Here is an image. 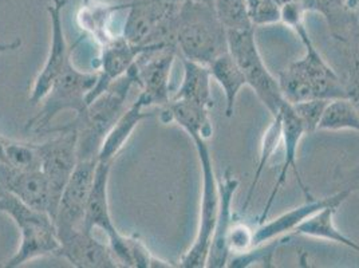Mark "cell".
<instances>
[{"label":"cell","instance_id":"obj_28","mask_svg":"<svg viewBox=\"0 0 359 268\" xmlns=\"http://www.w3.org/2000/svg\"><path fill=\"white\" fill-rule=\"evenodd\" d=\"M280 144H282V119H280V114L278 113L275 117H272V121H271L269 128L266 129L264 135H263L257 168L255 170L254 180L251 182L250 192L247 194V199H245V201L243 204L241 210H247L248 206L251 204L252 196H254L255 189H256V185H257L259 180L262 179L263 170H264L266 165L269 164L271 157L275 154V152L278 150Z\"/></svg>","mask_w":359,"mask_h":268},{"label":"cell","instance_id":"obj_12","mask_svg":"<svg viewBox=\"0 0 359 268\" xmlns=\"http://www.w3.org/2000/svg\"><path fill=\"white\" fill-rule=\"evenodd\" d=\"M66 4L67 0H53L47 6V13L51 22V45L45 66L31 89L30 102L32 105L41 104L55 78L72 62V48L67 45L63 30V10Z\"/></svg>","mask_w":359,"mask_h":268},{"label":"cell","instance_id":"obj_17","mask_svg":"<svg viewBox=\"0 0 359 268\" xmlns=\"http://www.w3.org/2000/svg\"><path fill=\"white\" fill-rule=\"evenodd\" d=\"M351 194L353 192L350 189L344 188L341 192L323 199H309L304 204L287 210L276 219L259 224V227L254 231V247L263 246L273 239L282 238L285 234L288 235L290 232H295L300 224L313 216L318 210L329 206L341 207Z\"/></svg>","mask_w":359,"mask_h":268},{"label":"cell","instance_id":"obj_31","mask_svg":"<svg viewBox=\"0 0 359 268\" xmlns=\"http://www.w3.org/2000/svg\"><path fill=\"white\" fill-rule=\"evenodd\" d=\"M248 14L255 27L269 26L282 22L285 4L294 0H245Z\"/></svg>","mask_w":359,"mask_h":268},{"label":"cell","instance_id":"obj_25","mask_svg":"<svg viewBox=\"0 0 359 268\" xmlns=\"http://www.w3.org/2000/svg\"><path fill=\"white\" fill-rule=\"evenodd\" d=\"M210 75L220 85L225 95V116L232 117L235 113V105L240 91L247 86L245 76L243 74L238 62L231 55L224 53L210 63Z\"/></svg>","mask_w":359,"mask_h":268},{"label":"cell","instance_id":"obj_26","mask_svg":"<svg viewBox=\"0 0 359 268\" xmlns=\"http://www.w3.org/2000/svg\"><path fill=\"white\" fill-rule=\"evenodd\" d=\"M339 206H329L326 208L318 210L307 220H304L295 229L297 235L307 236V238L322 239L334 241L337 244L344 246L353 251L359 253V244L354 240L347 238L342 231H339L334 222V215Z\"/></svg>","mask_w":359,"mask_h":268},{"label":"cell","instance_id":"obj_8","mask_svg":"<svg viewBox=\"0 0 359 268\" xmlns=\"http://www.w3.org/2000/svg\"><path fill=\"white\" fill-rule=\"evenodd\" d=\"M192 141L195 144L203 176L200 219L195 241L181 257L179 266L184 268H204L207 267L210 240L219 209V180L215 173L213 160L207 141L203 138H195Z\"/></svg>","mask_w":359,"mask_h":268},{"label":"cell","instance_id":"obj_24","mask_svg":"<svg viewBox=\"0 0 359 268\" xmlns=\"http://www.w3.org/2000/svg\"><path fill=\"white\" fill-rule=\"evenodd\" d=\"M128 7H129V3L104 4V3H90V0L83 1V6L78 11L76 20L79 27L86 31L89 35H91V38L102 47L114 38L109 31L111 18L121 10H126Z\"/></svg>","mask_w":359,"mask_h":268},{"label":"cell","instance_id":"obj_18","mask_svg":"<svg viewBox=\"0 0 359 268\" xmlns=\"http://www.w3.org/2000/svg\"><path fill=\"white\" fill-rule=\"evenodd\" d=\"M0 191L14 194L32 208L50 215V189L41 170H23L0 163Z\"/></svg>","mask_w":359,"mask_h":268},{"label":"cell","instance_id":"obj_20","mask_svg":"<svg viewBox=\"0 0 359 268\" xmlns=\"http://www.w3.org/2000/svg\"><path fill=\"white\" fill-rule=\"evenodd\" d=\"M111 165L113 163L98 161L85 216V228L91 232H94L95 228L102 229L107 240L117 238L121 234L113 223L109 207V177Z\"/></svg>","mask_w":359,"mask_h":268},{"label":"cell","instance_id":"obj_7","mask_svg":"<svg viewBox=\"0 0 359 268\" xmlns=\"http://www.w3.org/2000/svg\"><path fill=\"white\" fill-rule=\"evenodd\" d=\"M228 51L238 62L247 86L254 90L260 102L275 117L280 107L287 102L280 89L279 81L269 73V67L260 55L256 43L255 29L243 31H226Z\"/></svg>","mask_w":359,"mask_h":268},{"label":"cell","instance_id":"obj_21","mask_svg":"<svg viewBox=\"0 0 359 268\" xmlns=\"http://www.w3.org/2000/svg\"><path fill=\"white\" fill-rule=\"evenodd\" d=\"M148 105L144 102L141 97H138L133 104L129 106L128 110L122 113L120 119L111 128V130L106 135L104 144L98 153V161L102 163H113L116 156L123 149L129 138L135 132V128L141 121L153 117V113H147Z\"/></svg>","mask_w":359,"mask_h":268},{"label":"cell","instance_id":"obj_11","mask_svg":"<svg viewBox=\"0 0 359 268\" xmlns=\"http://www.w3.org/2000/svg\"><path fill=\"white\" fill-rule=\"evenodd\" d=\"M98 160H78L74 172L60 196L54 217L57 234L85 228V216L90 191L95 176Z\"/></svg>","mask_w":359,"mask_h":268},{"label":"cell","instance_id":"obj_39","mask_svg":"<svg viewBox=\"0 0 359 268\" xmlns=\"http://www.w3.org/2000/svg\"><path fill=\"white\" fill-rule=\"evenodd\" d=\"M350 1V6H351V10L354 11V14L357 16L359 22V0H348Z\"/></svg>","mask_w":359,"mask_h":268},{"label":"cell","instance_id":"obj_9","mask_svg":"<svg viewBox=\"0 0 359 268\" xmlns=\"http://www.w3.org/2000/svg\"><path fill=\"white\" fill-rule=\"evenodd\" d=\"M47 133L57 134L45 142L36 144V148L41 154V172L50 189V215L54 219L60 196L78 164V134L66 126L48 129Z\"/></svg>","mask_w":359,"mask_h":268},{"label":"cell","instance_id":"obj_15","mask_svg":"<svg viewBox=\"0 0 359 268\" xmlns=\"http://www.w3.org/2000/svg\"><path fill=\"white\" fill-rule=\"evenodd\" d=\"M60 248L58 256L65 257L76 268H118L110 246L100 241L94 232L86 228L69 231L58 235Z\"/></svg>","mask_w":359,"mask_h":268},{"label":"cell","instance_id":"obj_40","mask_svg":"<svg viewBox=\"0 0 359 268\" xmlns=\"http://www.w3.org/2000/svg\"><path fill=\"white\" fill-rule=\"evenodd\" d=\"M175 1H194V3L205 4V6H210V7H213V3H215V0H175Z\"/></svg>","mask_w":359,"mask_h":268},{"label":"cell","instance_id":"obj_33","mask_svg":"<svg viewBox=\"0 0 359 268\" xmlns=\"http://www.w3.org/2000/svg\"><path fill=\"white\" fill-rule=\"evenodd\" d=\"M254 247V231L245 224L233 223L228 235V248L231 256L245 253Z\"/></svg>","mask_w":359,"mask_h":268},{"label":"cell","instance_id":"obj_37","mask_svg":"<svg viewBox=\"0 0 359 268\" xmlns=\"http://www.w3.org/2000/svg\"><path fill=\"white\" fill-rule=\"evenodd\" d=\"M6 142H7V137L0 134V163H6L7 164V159H6Z\"/></svg>","mask_w":359,"mask_h":268},{"label":"cell","instance_id":"obj_2","mask_svg":"<svg viewBox=\"0 0 359 268\" xmlns=\"http://www.w3.org/2000/svg\"><path fill=\"white\" fill-rule=\"evenodd\" d=\"M135 83V73L130 67L88 104L83 112L75 114L72 122L63 125L78 134V160H98L106 135L126 110L125 104Z\"/></svg>","mask_w":359,"mask_h":268},{"label":"cell","instance_id":"obj_13","mask_svg":"<svg viewBox=\"0 0 359 268\" xmlns=\"http://www.w3.org/2000/svg\"><path fill=\"white\" fill-rule=\"evenodd\" d=\"M165 47L170 46H137L126 41L122 35L114 36L109 43L101 47L100 70L97 72L98 81L88 95V104L102 94L114 81L126 74L144 53Z\"/></svg>","mask_w":359,"mask_h":268},{"label":"cell","instance_id":"obj_4","mask_svg":"<svg viewBox=\"0 0 359 268\" xmlns=\"http://www.w3.org/2000/svg\"><path fill=\"white\" fill-rule=\"evenodd\" d=\"M0 213L11 217L20 231V246L3 267L18 268L38 257L58 256L57 227L47 212L32 208L14 194L0 191Z\"/></svg>","mask_w":359,"mask_h":268},{"label":"cell","instance_id":"obj_22","mask_svg":"<svg viewBox=\"0 0 359 268\" xmlns=\"http://www.w3.org/2000/svg\"><path fill=\"white\" fill-rule=\"evenodd\" d=\"M182 63V81L179 89L172 94V100H181L194 104L204 106L207 109L213 107V97H212V75L210 67L207 65L198 63L195 60L181 58Z\"/></svg>","mask_w":359,"mask_h":268},{"label":"cell","instance_id":"obj_16","mask_svg":"<svg viewBox=\"0 0 359 268\" xmlns=\"http://www.w3.org/2000/svg\"><path fill=\"white\" fill-rule=\"evenodd\" d=\"M219 180V209L213 235L210 240V253L207 259V267H228L231 253L228 248V235L233 225V197L238 192L240 181L229 170Z\"/></svg>","mask_w":359,"mask_h":268},{"label":"cell","instance_id":"obj_27","mask_svg":"<svg viewBox=\"0 0 359 268\" xmlns=\"http://www.w3.org/2000/svg\"><path fill=\"white\" fill-rule=\"evenodd\" d=\"M318 130H354L359 133L358 110L347 97L331 100L326 105Z\"/></svg>","mask_w":359,"mask_h":268},{"label":"cell","instance_id":"obj_10","mask_svg":"<svg viewBox=\"0 0 359 268\" xmlns=\"http://www.w3.org/2000/svg\"><path fill=\"white\" fill-rule=\"evenodd\" d=\"M175 47H165L144 53L132 66L140 95L144 102L165 107L172 100L170 75L177 57Z\"/></svg>","mask_w":359,"mask_h":268},{"label":"cell","instance_id":"obj_36","mask_svg":"<svg viewBox=\"0 0 359 268\" xmlns=\"http://www.w3.org/2000/svg\"><path fill=\"white\" fill-rule=\"evenodd\" d=\"M348 48L351 50V60L357 65L359 70V39L357 42L348 46Z\"/></svg>","mask_w":359,"mask_h":268},{"label":"cell","instance_id":"obj_35","mask_svg":"<svg viewBox=\"0 0 359 268\" xmlns=\"http://www.w3.org/2000/svg\"><path fill=\"white\" fill-rule=\"evenodd\" d=\"M20 46H22V39H19V38H16V39L11 41V42H7V43H1L0 42V54L15 51Z\"/></svg>","mask_w":359,"mask_h":268},{"label":"cell","instance_id":"obj_34","mask_svg":"<svg viewBox=\"0 0 359 268\" xmlns=\"http://www.w3.org/2000/svg\"><path fill=\"white\" fill-rule=\"evenodd\" d=\"M344 82L347 98L353 102L359 113V70L357 65L353 60H351V67L348 70V75Z\"/></svg>","mask_w":359,"mask_h":268},{"label":"cell","instance_id":"obj_6","mask_svg":"<svg viewBox=\"0 0 359 268\" xmlns=\"http://www.w3.org/2000/svg\"><path fill=\"white\" fill-rule=\"evenodd\" d=\"M181 1L135 0L129 4L122 36L137 46H175Z\"/></svg>","mask_w":359,"mask_h":268},{"label":"cell","instance_id":"obj_14","mask_svg":"<svg viewBox=\"0 0 359 268\" xmlns=\"http://www.w3.org/2000/svg\"><path fill=\"white\" fill-rule=\"evenodd\" d=\"M280 119H282V144L285 148V156H283V163H282V169L280 173L278 176V180L272 188V192L269 194V201L266 203L264 209L259 217V224H263L267 222L269 210L271 207L276 199V196L279 194V191L285 187V181H287V173L290 169H292V172L295 173L298 184H299L302 192L309 199H313V196L310 194L307 185L303 182L302 175H300L299 166H298V152H299V144L303 138V135L306 134V130L302 125L298 116L295 114L292 106L285 102L283 106L279 110Z\"/></svg>","mask_w":359,"mask_h":268},{"label":"cell","instance_id":"obj_32","mask_svg":"<svg viewBox=\"0 0 359 268\" xmlns=\"http://www.w3.org/2000/svg\"><path fill=\"white\" fill-rule=\"evenodd\" d=\"M327 104H329L327 100H307V101H300L297 104L290 105L292 106L295 114L298 116L307 134L314 133L318 130L319 122Z\"/></svg>","mask_w":359,"mask_h":268},{"label":"cell","instance_id":"obj_38","mask_svg":"<svg viewBox=\"0 0 359 268\" xmlns=\"http://www.w3.org/2000/svg\"><path fill=\"white\" fill-rule=\"evenodd\" d=\"M354 177H353V184L350 187H347V189H350L351 192L353 191H359V166H357V169L354 170Z\"/></svg>","mask_w":359,"mask_h":268},{"label":"cell","instance_id":"obj_3","mask_svg":"<svg viewBox=\"0 0 359 268\" xmlns=\"http://www.w3.org/2000/svg\"><path fill=\"white\" fill-rule=\"evenodd\" d=\"M175 46L181 58L207 66L228 53L226 31L219 22L213 7L181 1L176 19Z\"/></svg>","mask_w":359,"mask_h":268},{"label":"cell","instance_id":"obj_30","mask_svg":"<svg viewBox=\"0 0 359 268\" xmlns=\"http://www.w3.org/2000/svg\"><path fill=\"white\" fill-rule=\"evenodd\" d=\"M7 164L23 170H41V154L34 142H23L7 138L6 142Z\"/></svg>","mask_w":359,"mask_h":268},{"label":"cell","instance_id":"obj_19","mask_svg":"<svg viewBox=\"0 0 359 268\" xmlns=\"http://www.w3.org/2000/svg\"><path fill=\"white\" fill-rule=\"evenodd\" d=\"M304 13H316L327 23L330 35L344 45L359 39V22L348 0H300Z\"/></svg>","mask_w":359,"mask_h":268},{"label":"cell","instance_id":"obj_23","mask_svg":"<svg viewBox=\"0 0 359 268\" xmlns=\"http://www.w3.org/2000/svg\"><path fill=\"white\" fill-rule=\"evenodd\" d=\"M210 112L204 106L181 100H170L164 107V113L169 119L175 121L192 140L203 138L205 141L213 134Z\"/></svg>","mask_w":359,"mask_h":268},{"label":"cell","instance_id":"obj_5","mask_svg":"<svg viewBox=\"0 0 359 268\" xmlns=\"http://www.w3.org/2000/svg\"><path fill=\"white\" fill-rule=\"evenodd\" d=\"M97 81V72H81L70 62L50 86L41 101L39 112L27 121L26 129L35 133L46 132L62 112L72 110L75 114L83 112L88 106V95Z\"/></svg>","mask_w":359,"mask_h":268},{"label":"cell","instance_id":"obj_1","mask_svg":"<svg viewBox=\"0 0 359 268\" xmlns=\"http://www.w3.org/2000/svg\"><path fill=\"white\" fill-rule=\"evenodd\" d=\"M304 46V54L291 62L279 74V85L288 104L307 100H335L347 97L344 79L315 47L304 20L290 27Z\"/></svg>","mask_w":359,"mask_h":268},{"label":"cell","instance_id":"obj_29","mask_svg":"<svg viewBox=\"0 0 359 268\" xmlns=\"http://www.w3.org/2000/svg\"><path fill=\"white\" fill-rule=\"evenodd\" d=\"M213 11L225 31L255 29L245 0H215Z\"/></svg>","mask_w":359,"mask_h":268}]
</instances>
